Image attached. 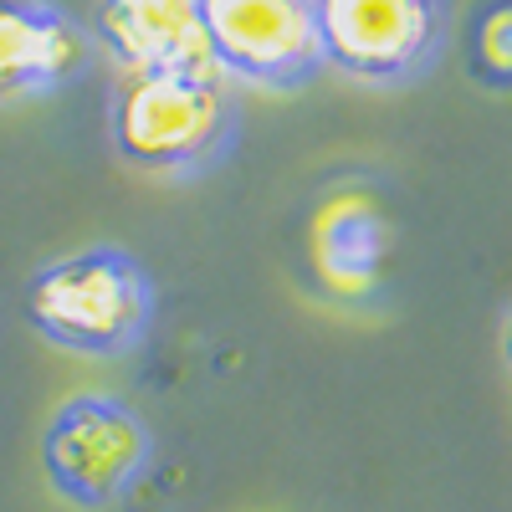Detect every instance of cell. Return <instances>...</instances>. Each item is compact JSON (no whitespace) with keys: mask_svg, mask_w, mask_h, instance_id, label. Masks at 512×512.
Returning <instances> with one entry per match:
<instances>
[{"mask_svg":"<svg viewBox=\"0 0 512 512\" xmlns=\"http://www.w3.org/2000/svg\"><path fill=\"white\" fill-rule=\"evenodd\" d=\"M200 21L226 82L287 93L323 72L318 0H200Z\"/></svg>","mask_w":512,"mask_h":512,"instance_id":"4","label":"cell"},{"mask_svg":"<svg viewBox=\"0 0 512 512\" xmlns=\"http://www.w3.org/2000/svg\"><path fill=\"white\" fill-rule=\"evenodd\" d=\"M313 256L318 272L338 297H364L379 287L384 256H390V231H384V216L364 200H344L318 216L313 226Z\"/></svg>","mask_w":512,"mask_h":512,"instance_id":"8","label":"cell"},{"mask_svg":"<svg viewBox=\"0 0 512 512\" xmlns=\"http://www.w3.org/2000/svg\"><path fill=\"white\" fill-rule=\"evenodd\" d=\"M154 277L123 246H82L41 272L21 292L26 323L47 344L82 359H123L134 354L154 323Z\"/></svg>","mask_w":512,"mask_h":512,"instance_id":"2","label":"cell"},{"mask_svg":"<svg viewBox=\"0 0 512 512\" xmlns=\"http://www.w3.org/2000/svg\"><path fill=\"white\" fill-rule=\"evenodd\" d=\"M88 36L123 72L216 67L205 47L200 0H98Z\"/></svg>","mask_w":512,"mask_h":512,"instance_id":"7","label":"cell"},{"mask_svg":"<svg viewBox=\"0 0 512 512\" xmlns=\"http://www.w3.org/2000/svg\"><path fill=\"white\" fill-rule=\"evenodd\" d=\"M502 354H507V364H512V313L502 318Z\"/></svg>","mask_w":512,"mask_h":512,"instance_id":"10","label":"cell"},{"mask_svg":"<svg viewBox=\"0 0 512 512\" xmlns=\"http://www.w3.org/2000/svg\"><path fill=\"white\" fill-rule=\"evenodd\" d=\"M323 67L395 88L446 47V0H318Z\"/></svg>","mask_w":512,"mask_h":512,"instance_id":"5","label":"cell"},{"mask_svg":"<svg viewBox=\"0 0 512 512\" xmlns=\"http://www.w3.org/2000/svg\"><path fill=\"white\" fill-rule=\"evenodd\" d=\"M236 93L216 67L123 72L108 103V134L128 169L159 180H190L236 144Z\"/></svg>","mask_w":512,"mask_h":512,"instance_id":"1","label":"cell"},{"mask_svg":"<svg viewBox=\"0 0 512 512\" xmlns=\"http://www.w3.org/2000/svg\"><path fill=\"white\" fill-rule=\"evenodd\" d=\"M466 67L482 88H512V0H482L466 21Z\"/></svg>","mask_w":512,"mask_h":512,"instance_id":"9","label":"cell"},{"mask_svg":"<svg viewBox=\"0 0 512 512\" xmlns=\"http://www.w3.org/2000/svg\"><path fill=\"white\" fill-rule=\"evenodd\" d=\"M93 36L47 0H0V103L57 93L88 67Z\"/></svg>","mask_w":512,"mask_h":512,"instance_id":"6","label":"cell"},{"mask_svg":"<svg viewBox=\"0 0 512 512\" xmlns=\"http://www.w3.org/2000/svg\"><path fill=\"white\" fill-rule=\"evenodd\" d=\"M149 425L118 395H72L41 431V472L52 492L82 512L113 507L149 466Z\"/></svg>","mask_w":512,"mask_h":512,"instance_id":"3","label":"cell"}]
</instances>
